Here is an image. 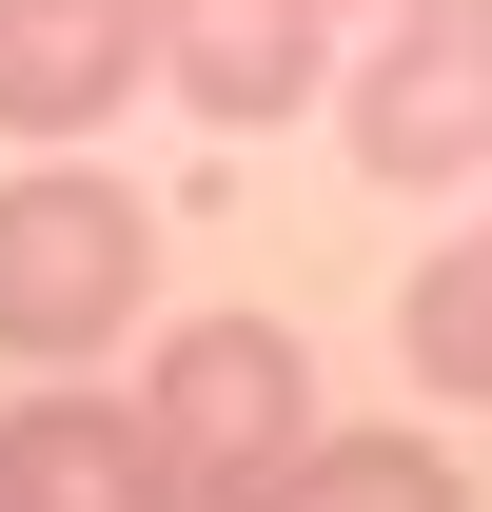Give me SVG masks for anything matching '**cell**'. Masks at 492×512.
Wrapping results in <instances>:
<instances>
[{
  "mask_svg": "<svg viewBox=\"0 0 492 512\" xmlns=\"http://www.w3.org/2000/svg\"><path fill=\"white\" fill-rule=\"evenodd\" d=\"M138 296H158V217H138L79 138H40L20 178H0V355L20 375H79V355H119Z\"/></svg>",
  "mask_w": 492,
  "mask_h": 512,
  "instance_id": "obj_1",
  "label": "cell"
},
{
  "mask_svg": "<svg viewBox=\"0 0 492 512\" xmlns=\"http://www.w3.org/2000/svg\"><path fill=\"white\" fill-rule=\"evenodd\" d=\"M355 158L394 197H473L492 178V0H374V40H355Z\"/></svg>",
  "mask_w": 492,
  "mask_h": 512,
  "instance_id": "obj_2",
  "label": "cell"
},
{
  "mask_svg": "<svg viewBox=\"0 0 492 512\" xmlns=\"http://www.w3.org/2000/svg\"><path fill=\"white\" fill-rule=\"evenodd\" d=\"M138 414H158V453L197 473V512H237L256 473L315 434V355L276 316H178L158 355H138Z\"/></svg>",
  "mask_w": 492,
  "mask_h": 512,
  "instance_id": "obj_3",
  "label": "cell"
},
{
  "mask_svg": "<svg viewBox=\"0 0 492 512\" xmlns=\"http://www.w3.org/2000/svg\"><path fill=\"white\" fill-rule=\"evenodd\" d=\"M0 512H197V473L158 453V414L40 375L20 414H0Z\"/></svg>",
  "mask_w": 492,
  "mask_h": 512,
  "instance_id": "obj_4",
  "label": "cell"
},
{
  "mask_svg": "<svg viewBox=\"0 0 492 512\" xmlns=\"http://www.w3.org/2000/svg\"><path fill=\"white\" fill-rule=\"evenodd\" d=\"M158 79V0H0V138H99Z\"/></svg>",
  "mask_w": 492,
  "mask_h": 512,
  "instance_id": "obj_5",
  "label": "cell"
},
{
  "mask_svg": "<svg viewBox=\"0 0 492 512\" xmlns=\"http://www.w3.org/2000/svg\"><path fill=\"white\" fill-rule=\"evenodd\" d=\"M335 20L355 0H158V79L256 138V119H296L315 79H335Z\"/></svg>",
  "mask_w": 492,
  "mask_h": 512,
  "instance_id": "obj_6",
  "label": "cell"
},
{
  "mask_svg": "<svg viewBox=\"0 0 492 512\" xmlns=\"http://www.w3.org/2000/svg\"><path fill=\"white\" fill-rule=\"evenodd\" d=\"M237 512H473V493H453V453H433V434H296Z\"/></svg>",
  "mask_w": 492,
  "mask_h": 512,
  "instance_id": "obj_7",
  "label": "cell"
},
{
  "mask_svg": "<svg viewBox=\"0 0 492 512\" xmlns=\"http://www.w3.org/2000/svg\"><path fill=\"white\" fill-rule=\"evenodd\" d=\"M394 335H414V394H453V414H492V217L414 256V296H394Z\"/></svg>",
  "mask_w": 492,
  "mask_h": 512,
  "instance_id": "obj_8",
  "label": "cell"
},
{
  "mask_svg": "<svg viewBox=\"0 0 492 512\" xmlns=\"http://www.w3.org/2000/svg\"><path fill=\"white\" fill-rule=\"evenodd\" d=\"M355 20H374V0H355Z\"/></svg>",
  "mask_w": 492,
  "mask_h": 512,
  "instance_id": "obj_9",
  "label": "cell"
}]
</instances>
